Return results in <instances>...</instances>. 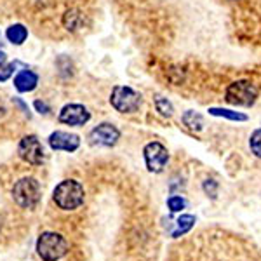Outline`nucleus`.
<instances>
[{"label": "nucleus", "mask_w": 261, "mask_h": 261, "mask_svg": "<svg viewBox=\"0 0 261 261\" xmlns=\"http://www.w3.org/2000/svg\"><path fill=\"white\" fill-rule=\"evenodd\" d=\"M84 187L75 179H65L54 188L53 199L56 202V205L63 211H75L77 207H81L84 204Z\"/></svg>", "instance_id": "nucleus-1"}, {"label": "nucleus", "mask_w": 261, "mask_h": 261, "mask_svg": "<svg viewBox=\"0 0 261 261\" xmlns=\"http://www.w3.org/2000/svg\"><path fill=\"white\" fill-rule=\"evenodd\" d=\"M230 2H235V0H230Z\"/></svg>", "instance_id": "nucleus-27"}, {"label": "nucleus", "mask_w": 261, "mask_h": 261, "mask_svg": "<svg viewBox=\"0 0 261 261\" xmlns=\"http://www.w3.org/2000/svg\"><path fill=\"white\" fill-rule=\"evenodd\" d=\"M39 84V75L32 70H21L14 77V87L18 92H32Z\"/></svg>", "instance_id": "nucleus-11"}, {"label": "nucleus", "mask_w": 261, "mask_h": 261, "mask_svg": "<svg viewBox=\"0 0 261 261\" xmlns=\"http://www.w3.org/2000/svg\"><path fill=\"white\" fill-rule=\"evenodd\" d=\"M18 153H19V157L23 159L24 162L32 164V166H40V164L44 162V159H45L44 146H42L40 140L35 136V134L24 136L23 140L19 141Z\"/></svg>", "instance_id": "nucleus-7"}, {"label": "nucleus", "mask_w": 261, "mask_h": 261, "mask_svg": "<svg viewBox=\"0 0 261 261\" xmlns=\"http://www.w3.org/2000/svg\"><path fill=\"white\" fill-rule=\"evenodd\" d=\"M82 23V14L79 12L77 9H70L65 12V16H63V24H65V28L68 32H75L79 30V27H81Z\"/></svg>", "instance_id": "nucleus-16"}, {"label": "nucleus", "mask_w": 261, "mask_h": 261, "mask_svg": "<svg viewBox=\"0 0 261 261\" xmlns=\"http://www.w3.org/2000/svg\"><path fill=\"white\" fill-rule=\"evenodd\" d=\"M0 228H2V218H0Z\"/></svg>", "instance_id": "nucleus-26"}, {"label": "nucleus", "mask_w": 261, "mask_h": 261, "mask_svg": "<svg viewBox=\"0 0 261 261\" xmlns=\"http://www.w3.org/2000/svg\"><path fill=\"white\" fill-rule=\"evenodd\" d=\"M33 107H35V108H37V112L42 113V115H49V113H50L49 105H47V103H44V101H40V99H37L35 103H33Z\"/></svg>", "instance_id": "nucleus-22"}, {"label": "nucleus", "mask_w": 261, "mask_h": 261, "mask_svg": "<svg viewBox=\"0 0 261 261\" xmlns=\"http://www.w3.org/2000/svg\"><path fill=\"white\" fill-rule=\"evenodd\" d=\"M218 188H220V185L213 178L204 179V183H202V190H204V193L207 197H211L213 200H216V197H218Z\"/></svg>", "instance_id": "nucleus-20"}, {"label": "nucleus", "mask_w": 261, "mask_h": 261, "mask_svg": "<svg viewBox=\"0 0 261 261\" xmlns=\"http://www.w3.org/2000/svg\"><path fill=\"white\" fill-rule=\"evenodd\" d=\"M6 37H7V40H9L11 44L21 45L24 40L28 39V30H27V27H24V24L16 23V24H11V27L7 28Z\"/></svg>", "instance_id": "nucleus-14"}, {"label": "nucleus", "mask_w": 261, "mask_h": 261, "mask_svg": "<svg viewBox=\"0 0 261 261\" xmlns=\"http://www.w3.org/2000/svg\"><path fill=\"white\" fill-rule=\"evenodd\" d=\"M183 124L190 130H193V133H200V130L204 129L205 122H204V117H202L199 112L188 110L183 113Z\"/></svg>", "instance_id": "nucleus-15"}, {"label": "nucleus", "mask_w": 261, "mask_h": 261, "mask_svg": "<svg viewBox=\"0 0 261 261\" xmlns=\"http://www.w3.org/2000/svg\"><path fill=\"white\" fill-rule=\"evenodd\" d=\"M207 112H209V115H213V117H221V119H226V120H231V122H246L247 119H249L246 113L230 110V108L213 107V108H209Z\"/></svg>", "instance_id": "nucleus-13"}, {"label": "nucleus", "mask_w": 261, "mask_h": 261, "mask_svg": "<svg viewBox=\"0 0 261 261\" xmlns=\"http://www.w3.org/2000/svg\"><path fill=\"white\" fill-rule=\"evenodd\" d=\"M155 108H157V112L161 113L162 117H166V119H171V117L174 115V107H172V103L167 98H162V96L155 98Z\"/></svg>", "instance_id": "nucleus-17"}, {"label": "nucleus", "mask_w": 261, "mask_h": 261, "mask_svg": "<svg viewBox=\"0 0 261 261\" xmlns=\"http://www.w3.org/2000/svg\"><path fill=\"white\" fill-rule=\"evenodd\" d=\"M197 223V218L193 214H181V216L176 220V228L171 231V237L172 239H178L181 235L188 233Z\"/></svg>", "instance_id": "nucleus-12"}, {"label": "nucleus", "mask_w": 261, "mask_h": 261, "mask_svg": "<svg viewBox=\"0 0 261 261\" xmlns=\"http://www.w3.org/2000/svg\"><path fill=\"white\" fill-rule=\"evenodd\" d=\"M12 101H14L16 105H18V107L21 108V112H23L24 115H30V112H28V107H27V105H24L23 101H21L19 98H14V99H12Z\"/></svg>", "instance_id": "nucleus-23"}, {"label": "nucleus", "mask_w": 261, "mask_h": 261, "mask_svg": "<svg viewBox=\"0 0 261 261\" xmlns=\"http://www.w3.org/2000/svg\"><path fill=\"white\" fill-rule=\"evenodd\" d=\"M49 146L53 150L75 151L81 146V138L77 134H70L65 130H56L49 136Z\"/></svg>", "instance_id": "nucleus-10"}, {"label": "nucleus", "mask_w": 261, "mask_h": 261, "mask_svg": "<svg viewBox=\"0 0 261 261\" xmlns=\"http://www.w3.org/2000/svg\"><path fill=\"white\" fill-rule=\"evenodd\" d=\"M110 105L120 113H134L141 107V94L134 91L133 87L117 86L112 91Z\"/></svg>", "instance_id": "nucleus-5"}, {"label": "nucleus", "mask_w": 261, "mask_h": 261, "mask_svg": "<svg viewBox=\"0 0 261 261\" xmlns=\"http://www.w3.org/2000/svg\"><path fill=\"white\" fill-rule=\"evenodd\" d=\"M91 119V113L84 105L70 103L65 105L60 112V122L66 125H73V127H81V125L87 124Z\"/></svg>", "instance_id": "nucleus-9"}, {"label": "nucleus", "mask_w": 261, "mask_h": 261, "mask_svg": "<svg viewBox=\"0 0 261 261\" xmlns=\"http://www.w3.org/2000/svg\"><path fill=\"white\" fill-rule=\"evenodd\" d=\"M4 115H6V107H4V103L0 101V119H2Z\"/></svg>", "instance_id": "nucleus-25"}, {"label": "nucleus", "mask_w": 261, "mask_h": 261, "mask_svg": "<svg viewBox=\"0 0 261 261\" xmlns=\"http://www.w3.org/2000/svg\"><path fill=\"white\" fill-rule=\"evenodd\" d=\"M12 199L23 209H33L40 200V185L35 178H21L12 188Z\"/></svg>", "instance_id": "nucleus-4"}, {"label": "nucleus", "mask_w": 261, "mask_h": 261, "mask_svg": "<svg viewBox=\"0 0 261 261\" xmlns=\"http://www.w3.org/2000/svg\"><path fill=\"white\" fill-rule=\"evenodd\" d=\"M249 148L254 157L261 159V129H256L249 138Z\"/></svg>", "instance_id": "nucleus-19"}, {"label": "nucleus", "mask_w": 261, "mask_h": 261, "mask_svg": "<svg viewBox=\"0 0 261 261\" xmlns=\"http://www.w3.org/2000/svg\"><path fill=\"white\" fill-rule=\"evenodd\" d=\"M7 63V56H6V53L4 50H0V68H2L4 65Z\"/></svg>", "instance_id": "nucleus-24"}, {"label": "nucleus", "mask_w": 261, "mask_h": 261, "mask_svg": "<svg viewBox=\"0 0 261 261\" xmlns=\"http://www.w3.org/2000/svg\"><path fill=\"white\" fill-rule=\"evenodd\" d=\"M68 251L65 237L56 231H44L37 241V254L44 261H58Z\"/></svg>", "instance_id": "nucleus-2"}, {"label": "nucleus", "mask_w": 261, "mask_h": 261, "mask_svg": "<svg viewBox=\"0 0 261 261\" xmlns=\"http://www.w3.org/2000/svg\"><path fill=\"white\" fill-rule=\"evenodd\" d=\"M143 157H145L146 169L153 174H161L169 162V151L161 141H150L143 148Z\"/></svg>", "instance_id": "nucleus-6"}, {"label": "nucleus", "mask_w": 261, "mask_h": 261, "mask_svg": "<svg viewBox=\"0 0 261 261\" xmlns=\"http://www.w3.org/2000/svg\"><path fill=\"white\" fill-rule=\"evenodd\" d=\"M258 87L251 81H235L225 91V99L235 107H252L258 99Z\"/></svg>", "instance_id": "nucleus-3"}, {"label": "nucleus", "mask_w": 261, "mask_h": 261, "mask_svg": "<svg viewBox=\"0 0 261 261\" xmlns=\"http://www.w3.org/2000/svg\"><path fill=\"white\" fill-rule=\"evenodd\" d=\"M167 207H169L171 213H181L187 207V200L181 195H171L169 199H167Z\"/></svg>", "instance_id": "nucleus-18"}, {"label": "nucleus", "mask_w": 261, "mask_h": 261, "mask_svg": "<svg viewBox=\"0 0 261 261\" xmlns=\"http://www.w3.org/2000/svg\"><path fill=\"white\" fill-rule=\"evenodd\" d=\"M16 66H19L18 61L14 63H9V65H4L2 68H0V82H6L11 79V75L16 71Z\"/></svg>", "instance_id": "nucleus-21"}, {"label": "nucleus", "mask_w": 261, "mask_h": 261, "mask_svg": "<svg viewBox=\"0 0 261 261\" xmlns=\"http://www.w3.org/2000/svg\"><path fill=\"white\" fill-rule=\"evenodd\" d=\"M120 140V130L110 122H103L98 127H94L89 133V143L92 146H115Z\"/></svg>", "instance_id": "nucleus-8"}]
</instances>
